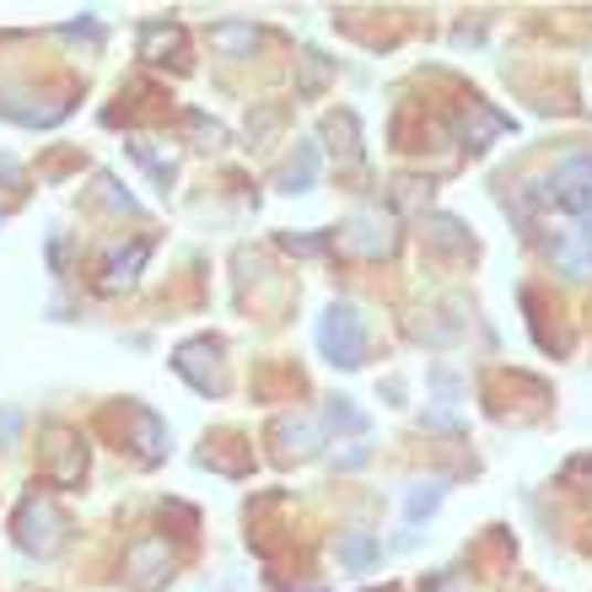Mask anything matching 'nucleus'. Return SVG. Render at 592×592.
<instances>
[{
    "instance_id": "f257e3e1",
    "label": "nucleus",
    "mask_w": 592,
    "mask_h": 592,
    "mask_svg": "<svg viewBox=\"0 0 592 592\" xmlns=\"http://www.w3.org/2000/svg\"><path fill=\"white\" fill-rule=\"evenodd\" d=\"M550 200V215H545V243H550V258L588 275L592 269V162L577 157L550 178L545 189Z\"/></svg>"
}]
</instances>
